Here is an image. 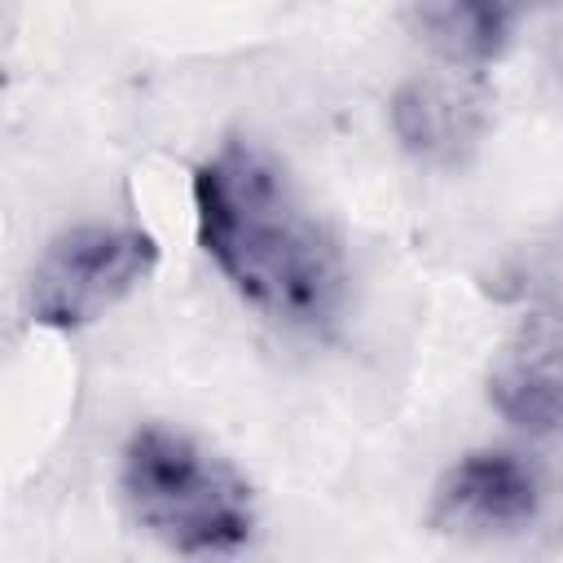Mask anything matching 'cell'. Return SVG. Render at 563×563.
I'll list each match as a JSON object with an SVG mask.
<instances>
[{
	"instance_id": "obj_8",
	"label": "cell",
	"mask_w": 563,
	"mask_h": 563,
	"mask_svg": "<svg viewBox=\"0 0 563 563\" xmlns=\"http://www.w3.org/2000/svg\"><path fill=\"white\" fill-rule=\"evenodd\" d=\"M550 4H554V0H488V9H493V13H497L506 26H510V31H515L523 18H532V13L550 9Z\"/></svg>"
},
{
	"instance_id": "obj_4",
	"label": "cell",
	"mask_w": 563,
	"mask_h": 563,
	"mask_svg": "<svg viewBox=\"0 0 563 563\" xmlns=\"http://www.w3.org/2000/svg\"><path fill=\"white\" fill-rule=\"evenodd\" d=\"M545 510V471L519 449H475L435 484L427 523L435 532H519Z\"/></svg>"
},
{
	"instance_id": "obj_5",
	"label": "cell",
	"mask_w": 563,
	"mask_h": 563,
	"mask_svg": "<svg viewBox=\"0 0 563 563\" xmlns=\"http://www.w3.org/2000/svg\"><path fill=\"white\" fill-rule=\"evenodd\" d=\"M488 405L528 435H563V299L515 325L488 369Z\"/></svg>"
},
{
	"instance_id": "obj_3",
	"label": "cell",
	"mask_w": 563,
	"mask_h": 563,
	"mask_svg": "<svg viewBox=\"0 0 563 563\" xmlns=\"http://www.w3.org/2000/svg\"><path fill=\"white\" fill-rule=\"evenodd\" d=\"M158 264V246L132 224H75L57 233L31 268V321L84 330L128 299Z\"/></svg>"
},
{
	"instance_id": "obj_6",
	"label": "cell",
	"mask_w": 563,
	"mask_h": 563,
	"mask_svg": "<svg viewBox=\"0 0 563 563\" xmlns=\"http://www.w3.org/2000/svg\"><path fill=\"white\" fill-rule=\"evenodd\" d=\"M400 150L427 167H462L488 132V92L475 70L418 75L387 106Z\"/></svg>"
},
{
	"instance_id": "obj_2",
	"label": "cell",
	"mask_w": 563,
	"mask_h": 563,
	"mask_svg": "<svg viewBox=\"0 0 563 563\" xmlns=\"http://www.w3.org/2000/svg\"><path fill=\"white\" fill-rule=\"evenodd\" d=\"M119 488L132 519L176 554H233L255 532L251 484L224 457L163 422L128 435Z\"/></svg>"
},
{
	"instance_id": "obj_1",
	"label": "cell",
	"mask_w": 563,
	"mask_h": 563,
	"mask_svg": "<svg viewBox=\"0 0 563 563\" xmlns=\"http://www.w3.org/2000/svg\"><path fill=\"white\" fill-rule=\"evenodd\" d=\"M194 220L207 260L268 321L325 330L343 308L339 238L264 145L229 136L198 163Z\"/></svg>"
},
{
	"instance_id": "obj_7",
	"label": "cell",
	"mask_w": 563,
	"mask_h": 563,
	"mask_svg": "<svg viewBox=\"0 0 563 563\" xmlns=\"http://www.w3.org/2000/svg\"><path fill=\"white\" fill-rule=\"evenodd\" d=\"M400 18L413 40L453 70L488 66L510 44V26L488 9V0H400Z\"/></svg>"
}]
</instances>
